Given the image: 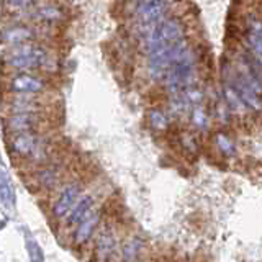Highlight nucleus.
Segmentation results:
<instances>
[{"mask_svg": "<svg viewBox=\"0 0 262 262\" xmlns=\"http://www.w3.org/2000/svg\"><path fill=\"white\" fill-rule=\"evenodd\" d=\"M244 43L252 59L262 66V18L259 16H249L246 20Z\"/></svg>", "mask_w": 262, "mask_h": 262, "instance_id": "obj_5", "label": "nucleus"}, {"mask_svg": "<svg viewBox=\"0 0 262 262\" xmlns=\"http://www.w3.org/2000/svg\"><path fill=\"white\" fill-rule=\"evenodd\" d=\"M39 120L38 112H13L8 118V128L15 133H33V129L39 125Z\"/></svg>", "mask_w": 262, "mask_h": 262, "instance_id": "obj_8", "label": "nucleus"}, {"mask_svg": "<svg viewBox=\"0 0 262 262\" xmlns=\"http://www.w3.org/2000/svg\"><path fill=\"white\" fill-rule=\"evenodd\" d=\"M38 179H39L41 185L54 187L56 182H57V172L54 169H45V170H41L38 174Z\"/></svg>", "mask_w": 262, "mask_h": 262, "instance_id": "obj_19", "label": "nucleus"}, {"mask_svg": "<svg viewBox=\"0 0 262 262\" xmlns=\"http://www.w3.org/2000/svg\"><path fill=\"white\" fill-rule=\"evenodd\" d=\"M97 225H98V215H97V213H94V215H89L84 221H80L77 231H76V234H74V244H76V246L85 244L90 237H92Z\"/></svg>", "mask_w": 262, "mask_h": 262, "instance_id": "obj_13", "label": "nucleus"}, {"mask_svg": "<svg viewBox=\"0 0 262 262\" xmlns=\"http://www.w3.org/2000/svg\"><path fill=\"white\" fill-rule=\"evenodd\" d=\"M182 144L187 151H190V152H196V141L190 136V135H184L182 136Z\"/></svg>", "mask_w": 262, "mask_h": 262, "instance_id": "obj_22", "label": "nucleus"}, {"mask_svg": "<svg viewBox=\"0 0 262 262\" xmlns=\"http://www.w3.org/2000/svg\"><path fill=\"white\" fill-rule=\"evenodd\" d=\"M215 146L225 156H233L236 152V146L233 143V139L229 138L226 133H216L215 135Z\"/></svg>", "mask_w": 262, "mask_h": 262, "instance_id": "obj_16", "label": "nucleus"}, {"mask_svg": "<svg viewBox=\"0 0 262 262\" xmlns=\"http://www.w3.org/2000/svg\"><path fill=\"white\" fill-rule=\"evenodd\" d=\"M170 4L172 0H138L133 12L136 25L143 33L147 31L156 23L166 18Z\"/></svg>", "mask_w": 262, "mask_h": 262, "instance_id": "obj_4", "label": "nucleus"}, {"mask_svg": "<svg viewBox=\"0 0 262 262\" xmlns=\"http://www.w3.org/2000/svg\"><path fill=\"white\" fill-rule=\"evenodd\" d=\"M12 147L20 156H31L39 151L41 141L33 133H16L12 139Z\"/></svg>", "mask_w": 262, "mask_h": 262, "instance_id": "obj_12", "label": "nucleus"}, {"mask_svg": "<svg viewBox=\"0 0 262 262\" xmlns=\"http://www.w3.org/2000/svg\"><path fill=\"white\" fill-rule=\"evenodd\" d=\"M196 74H199V57H196V53L193 49L188 46L169 66V69L164 74L161 82L172 97L182 94L187 89L196 85V82H199V76Z\"/></svg>", "mask_w": 262, "mask_h": 262, "instance_id": "obj_2", "label": "nucleus"}, {"mask_svg": "<svg viewBox=\"0 0 262 262\" xmlns=\"http://www.w3.org/2000/svg\"><path fill=\"white\" fill-rule=\"evenodd\" d=\"M36 38V30L30 25H12L0 31V41L10 45H23L31 43Z\"/></svg>", "mask_w": 262, "mask_h": 262, "instance_id": "obj_7", "label": "nucleus"}, {"mask_svg": "<svg viewBox=\"0 0 262 262\" xmlns=\"http://www.w3.org/2000/svg\"><path fill=\"white\" fill-rule=\"evenodd\" d=\"M147 121H149L151 128L156 131H164L170 125L169 113L162 108H151L149 113H147Z\"/></svg>", "mask_w": 262, "mask_h": 262, "instance_id": "obj_15", "label": "nucleus"}, {"mask_svg": "<svg viewBox=\"0 0 262 262\" xmlns=\"http://www.w3.org/2000/svg\"><path fill=\"white\" fill-rule=\"evenodd\" d=\"M64 10L56 4H45L35 10H31L30 18H33L36 23H43V25H56L64 20Z\"/></svg>", "mask_w": 262, "mask_h": 262, "instance_id": "obj_9", "label": "nucleus"}, {"mask_svg": "<svg viewBox=\"0 0 262 262\" xmlns=\"http://www.w3.org/2000/svg\"><path fill=\"white\" fill-rule=\"evenodd\" d=\"M0 202H2L5 207L12 208L13 203H15V193H13V188L10 185L7 179L0 180Z\"/></svg>", "mask_w": 262, "mask_h": 262, "instance_id": "obj_17", "label": "nucleus"}, {"mask_svg": "<svg viewBox=\"0 0 262 262\" xmlns=\"http://www.w3.org/2000/svg\"><path fill=\"white\" fill-rule=\"evenodd\" d=\"M190 115H192V121H193L195 126L205 128V126L208 125V115H207V112H205V108H203L200 103L193 106Z\"/></svg>", "mask_w": 262, "mask_h": 262, "instance_id": "obj_18", "label": "nucleus"}, {"mask_svg": "<svg viewBox=\"0 0 262 262\" xmlns=\"http://www.w3.org/2000/svg\"><path fill=\"white\" fill-rule=\"evenodd\" d=\"M7 87L10 92L20 95H36L46 89V82L45 79L33 76V74H18L8 80Z\"/></svg>", "mask_w": 262, "mask_h": 262, "instance_id": "obj_6", "label": "nucleus"}, {"mask_svg": "<svg viewBox=\"0 0 262 262\" xmlns=\"http://www.w3.org/2000/svg\"><path fill=\"white\" fill-rule=\"evenodd\" d=\"M92 207H94L92 196H82L80 202L76 205V208H74V210L71 211V216H69V220H68V223H69L71 226L79 225L80 221H84V220L89 216V211H90V208H92Z\"/></svg>", "mask_w": 262, "mask_h": 262, "instance_id": "obj_14", "label": "nucleus"}, {"mask_svg": "<svg viewBox=\"0 0 262 262\" xmlns=\"http://www.w3.org/2000/svg\"><path fill=\"white\" fill-rule=\"evenodd\" d=\"M190 46L184 21L166 16L143 33V49L147 57V71L154 80H162L169 66Z\"/></svg>", "mask_w": 262, "mask_h": 262, "instance_id": "obj_1", "label": "nucleus"}, {"mask_svg": "<svg viewBox=\"0 0 262 262\" xmlns=\"http://www.w3.org/2000/svg\"><path fill=\"white\" fill-rule=\"evenodd\" d=\"M38 0H5V4L10 8H31Z\"/></svg>", "mask_w": 262, "mask_h": 262, "instance_id": "obj_21", "label": "nucleus"}, {"mask_svg": "<svg viewBox=\"0 0 262 262\" xmlns=\"http://www.w3.org/2000/svg\"><path fill=\"white\" fill-rule=\"evenodd\" d=\"M4 62L20 71L45 69L51 64V53L48 51V48L31 41V43L16 45L8 49L4 56Z\"/></svg>", "mask_w": 262, "mask_h": 262, "instance_id": "obj_3", "label": "nucleus"}, {"mask_svg": "<svg viewBox=\"0 0 262 262\" xmlns=\"http://www.w3.org/2000/svg\"><path fill=\"white\" fill-rule=\"evenodd\" d=\"M27 249H28V256L31 262H45L43 251H41L39 244L36 241H28L27 243Z\"/></svg>", "mask_w": 262, "mask_h": 262, "instance_id": "obj_20", "label": "nucleus"}, {"mask_svg": "<svg viewBox=\"0 0 262 262\" xmlns=\"http://www.w3.org/2000/svg\"><path fill=\"white\" fill-rule=\"evenodd\" d=\"M80 193V187L77 184H69L68 187L64 188L61 192L59 199L54 203V208H53V213L56 218H62L66 216V213H69V210L72 208L74 202L77 200V196Z\"/></svg>", "mask_w": 262, "mask_h": 262, "instance_id": "obj_11", "label": "nucleus"}, {"mask_svg": "<svg viewBox=\"0 0 262 262\" xmlns=\"http://www.w3.org/2000/svg\"><path fill=\"white\" fill-rule=\"evenodd\" d=\"M115 248H117V241L110 229H103L98 234L97 243H95V260L97 262H110V259L115 254Z\"/></svg>", "mask_w": 262, "mask_h": 262, "instance_id": "obj_10", "label": "nucleus"}]
</instances>
